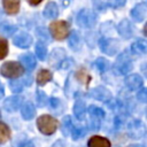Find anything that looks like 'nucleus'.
<instances>
[{
	"instance_id": "nucleus-1",
	"label": "nucleus",
	"mask_w": 147,
	"mask_h": 147,
	"mask_svg": "<svg viewBox=\"0 0 147 147\" xmlns=\"http://www.w3.org/2000/svg\"><path fill=\"white\" fill-rule=\"evenodd\" d=\"M36 124H37L38 130L45 136H51V134L55 133L56 130H57V126H59L57 119L55 117L48 115V114L40 115L37 118V123Z\"/></svg>"
},
{
	"instance_id": "nucleus-2",
	"label": "nucleus",
	"mask_w": 147,
	"mask_h": 147,
	"mask_svg": "<svg viewBox=\"0 0 147 147\" xmlns=\"http://www.w3.org/2000/svg\"><path fill=\"white\" fill-rule=\"evenodd\" d=\"M132 69H133V62L126 52L121 53L113 65V72L116 76H125Z\"/></svg>"
},
{
	"instance_id": "nucleus-3",
	"label": "nucleus",
	"mask_w": 147,
	"mask_h": 147,
	"mask_svg": "<svg viewBox=\"0 0 147 147\" xmlns=\"http://www.w3.org/2000/svg\"><path fill=\"white\" fill-rule=\"evenodd\" d=\"M0 74L1 76L13 79V78H18L23 76L24 74V68L21 65L20 62L16 61H7L5 62L1 68H0Z\"/></svg>"
},
{
	"instance_id": "nucleus-4",
	"label": "nucleus",
	"mask_w": 147,
	"mask_h": 147,
	"mask_svg": "<svg viewBox=\"0 0 147 147\" xmlns=\"http://www.w3.org/2000/svg\"><path fill=\"white\" fill-rule=\"evenodd\" d=\"M127 134L131 139L139 140L146 134V125L139 118H133L127 123Z\"/></svg>"
},
{
	"instance_id": "nucleus-5",
	"label": "nucleus",
	"mask_w": 147,
	"mask_h": 147,
	"mask_svg": "<svg viewBox=\"0 0 147 147\" xmlns=\"http://www.w3.org/2000/svg\"><path fill=\"white\" fill-rule=\"evenodd\" d=\"M87 113L90 115V127L91 130H99L100 125H101V121L103 119L106 113L105 110L96 106V105H91L87 107Z\"/></svg>"
},
{
	"instance_id": "nucleus-6",
	"label": "nucleus",
	"mask_w": 147,
	"mask_h": 147,
	"mask_svg": "<svg viewBox=\"0 0 147 147\" xmlns=\"http://www.w3.org/2000/svg\"><path fill=\"white\" fill-rule=\"evenodd\" d=\"M96 20H98L96 14L87 8L79 10V13L77 14V24L82 28H86V29L93 28L96 23Z\"/></svg>"
},
{
	"instance_id": "nucleus-7",
	"label": "nucleus",
	"mask_w": 147,
	"mask_h": 147,
	"mask_svg": "<svg viewBox=\"0 0 147 147\" xmlns=\"http://www.w3.org/2000/svg\"><path fill=\"white\" fill-rule=\"evenodd\" d=\"M49 32L56 40H63L69 34V24L65 21H55L49 25Z\"/></svg>"
},
{
	"instance_id": "nucleus-8",
	"label": "nucleus",
	"mask_w": 147,
	"mask_h": 147,
	"mask_svg": "<svg viewBox=\"0 0 147 147\" xmlns=\"http://www.w3.org/2000/svg\"><path fill=\"white\" fill-rule=\"evenodd\" d=\"M100 49L107 55H115L119 49V41L115 38H101L99 40Z\"/></svg>"
},
{
	"instance_id": "nucleus-9",
	"label": "nucleus",
	"mask_w": 147,
	"mask_h": 147,
	"mask_svg": "<svg viewBox=\"0 0 147 147\" xmlns=\"http://www.w3.org/2000/svg\"><path fill=\"white\" fill-rule=\"evenodd\" d=\"M88 95H90L91 98H93V99H95V100H98V101L105 102V103H108V102L111 101V99H113L111 92H110L107 87H105V86H95V87H93V88L90 91Z\"/></svg>"
},
{
	"instance_id": "nucleus-10",
	"label": "nucleus",
	"mask_w": 147,
	"mask_h": 147,
	"mask_svg": "<svg viewBox=\"0 0 147 147\" xmlns=\"http://www.w3.org/2000/svg\"><path fill=\"white\" fill-rule=\"evenodd\" d=\"M32 84V78L31 76H25V77H18V78H13L9 80V88L14 93H20L23 91L24 87H29Z\"/></svg>"
},
{
	"instance_id": "nucleus-11",
	"label": "nucleus",
	"mask_w": 147,
	"mask_h": 147,
	"mask_svg": "<svg viewBox=\"0 0 147 147\" xmlns=\"http://www.w3.org/2000/svg\"><path fill=\"white\" fill-rule=\"evenodd\" d=\"M23 101H24V98L22 95H20V94H15V95L8 96L3 101V109L7 110L8 113L17 111L20 109V107L22 106Z\"/></svg>"
},
{
	"instance_id": "nucleus-12",
	"label": "nucleus",
	"mask_w": 147,
	"mask_h": 147,
	"mask_svg": "<svg viewBox=\"0 0 147 147\" xmlns=\"http://www.w3.org/2000/svg\"><path fill=\"white\" fill-rule=\"evenodd\" d=\"M125 86L131 91H138L144 85V79L139 74H127L124 79Z\"/></svg>"
},
{
	"instance_id": "nucleus-13",
	"label": "nucleus",
	"mask_w": 147,
	"mask_h": 147,
	"mask_svg": "<svg viewBox=\"0 0 147 147\" xmlns=\"http://www.w3.org/2000/svg\"><path fill=\"white\" fill-rule=\"evenodd\" d=\"M117 31H118V33H119L121 37H123L124 39H129V38H131V37L133 36L134 28H133L132 23H131L129 20L124 18V20H122V21L118 23V25H117Z\"/></svg>"
},
{
	"instance_id": "nucleus-14",
	"label": "nucleus",
	"mask_w": 147,
	"mask_h": 147,
	"mask_svg": "<svg viewBox=\"0 0 147 147\" xmlns=\"http://www.w3.org/2000/svg\"><path fill=\"white\" fill-rule=\"evenodd\" d=\"M13 42L20 48H29L32 44V37L28 32H20L13 38Z\"/></svg>"
},
{
	"instance_id": "nucleus-15",
	"label": "nucleus",
	"mask_w": 147,
	"mask_h": 147,
	"mask_svg": "<svg viewBox=\"0 0 147 147\" xmlns=\"http://www.w3.org/2000/svg\"><path fill=\"white\" fill-rule=\"evenodd\" d=\"M20 63L24 68V70L30 72L36 68L37 61H36V57L32 53H24L20 56Z\"/></svg>"
},
{
	"instance_id": "nucleus-16",
	"label": "nucleus",
	"mask_w": 147,
	"mask_h": 147,
	"mask_svg": "<svg viewBox=\"0 0 147 147\" xmlns=\"http://www.w3.org/2000/svg\"><path fill=\"white\" fill-rule=\"evenodd\" d=\"M146 14H147V5L145 2L138 3L131 10V17L136 22H142L146 17Z\"/></svg>"
},
{
	"instance_id": "nucleus-17",
	"label": "nucleus",
	"mask_w": 147,
	"mask_h": 147,
	"mask_svg": "<svg viewBox=\"0 0 147 147\" xmlns=\"http://www.w3.org/2000/svg\"><path fill=\"white\" fill-rule=\"evenodd\" d=\"M21 109V116L25 119V121H30L36 115V106L31 102V101H25L22 103V106L20 107Z\"/></svg>"
},
{
	"instance_id": "nucleus-18",
	"label": "nucleus",
	"mask_w": 147,
	"mask_h": 147,
	"mask_svg": "<svg viewBox=\"0 0 147 147\" xmlns=\"http://www.w3.org/2000/svg\"><path fill=\"white\" fill-rule=\"evenodd\" d=\"M72 110H74V115L75 117L78 119V121H84L85 119V116H86V113H87V107H86V103L85 101L83 100H77L72 107Z\"/></svg>"
},
{
	"instance_id": "nucleus-19",
	"label": "nucleus",
	"mask_w": 147,
	"mask_h": 147,
	"mask_svg": "<svg viewBox=\"0 0 147 147\" xmlns=\"http://www.w3.org/2000/svg\"><path fill=\"white\" fill-rule=\"evenodd\" d=\"M87 147H111L110 140L106 137L93 136L87 141Z\"/></svg>"
},
{
	"instance_id": "nucleus-20",
	"label": "nucleus",
	"mask_w": 147,
	"mask_h": 147,
	"mask_svg": "<svg viewBox=\"0 0 147 147\" xmlns=\"http://www.w3.org/2000/svg\"><path fill=\"white\" fill-rule=\"evenodd\" d=\"M131 52L136 55H144L147 52V42L145 39H137L131 45Z\"/></svg>"
},
{
	"instance_id": "nucleus-21",
	"label": "nucleus",
	"mask_w": 147,
	"mask_h": 147,
	"mask_svg": "<svg viewBox=\"0 0 147 147\" xmlns=\"http://www.w3.org/2000/svg\"><path fill=\"white\" fill-rule=\"evenodd\" d=\"M53 78V75L52 72L48 70V69H40L37 74V77H36V82H37V85L39 86H44L46 85L48 82H51Z\"/></svg>"
},
{
	"instance_id": "nucleus-22",
	"label": "nucleus",
	"mask_w": 147,
	"mask_h": 147,
	"mask_svg": "<svg viewBox=\"0 0 147 147\" xmlns=\"http://www.w3.org/2000/svg\"><path fill=\"white\" fill-rule=\"evenodd\" d=\"M3 9L9 15H15L20 10V0H2Z\"/></svg>"
},
{
	"instance_id": "nucleus-23",
	"label": "nucleus",
	"mask_w": 147,
	"mask_h": 147,
	"mask_svg": "<svg viewBox=\"0 0 147 147\" xmlns=\"http://www.w3.org/2000/svg\"><path fill=\"white\" fill-rule=\"evenodd\" d=\"M65 59V52L63 51V49H61V48H56V49H54L53 52H52V54H51V57H49V63H51V65H53V67H59V64L63 61Z\"/></svg>"
},
{
	"instance_id": "nucleus-24",
	"label": "nucleus",
	"mask_w": 147,
	"mask_h": 147,
	"mask_svg": "<svg viewBox=\"0 0 147 147\" xmlns=\"http://www.w3.org/2000/svg\"><path fill=\"white\" fill-rule=\"evenodd\" d=\"M87 133V129L84 125H78L72 123L71 130H70V134L72 137V140H79L80 138H83L85 134Z\"/></svg>"
},
{
	"instance_id": "nucleus-25",
	"label": "nucleus",
	"mask_w": 147,
	"mask_h": 147,
	"mask_svg": "<svg viewBox=\"0 0 147 147\" xmlns=\"http://www.w3.org/2000/svg\"><path fill=\"white\" fill-rule=\"evenodd\" d=\"M59 15V8H57V5L55 2H49L46 5L45 9H44V16L46 18H49V20H53V18H56V16Z\"/></svg>"
},
{
	"instance_id": "nucleus-26",
	"label": "nucleus",
	"mask_w": 147,
	"mask_h": 147,
	"mask_svg": "<svg viewBox=\"0 0 147 147\" xmlns=\"http://www.w3.org/2000/svg\"><path fill=\"white\" fill-rule=\"evenodd\" d=\"M68 44H69V47L74 51H78L80 48V45H82V38L79 36V33L77 31H72L69 36V40H68Z\"/></svg>"
},
{
	"instance_id": "nucleus-27",
	"label": "nucleus",
	"mask_w": 147,
	"mask_h": 147,
	"mask_svg": "<svg viewBox=\"0 0 147 147\" xmlns=\"http://www.w3.org/2000/svg\"><path fill=\"white\" fill-rule=\"evenodd\" d=\"M10 139V129L9 126L0 121V145L7 142Z\"/></svg>"
},
{
	"instance_id": "nucleus-28",
	"label": "nucleus",
	"mask_w": 147,
	"mask_h": 147,
	"mask_svg": "<svg viewBox=\"0 0 147 147\" xmlns=\"http://www.w3.org/2000/svg\"><path fill=\"white\" fill-rule=\"evenodd\" d=\"M94 65H95V68H96L101 74L108 71L109 68H110L109 61H108L107 59H105V57H98V59L94 61Z\"/></svg>"
},
{
	"instance_id": "nucleus-29",
	"label": "nucleus",
	"mask_w": 147,
	"mask_h": 147,
	"mask_svg": "<svg viewBox=\"0 0 147 147\" xmlns=\"http://www.w3.org/2000/svg\"><path fill=\"white\" fill-rule=\"evenodd\" d=\"M17 31V26L16 25H13L10 23H7V22H3L0 24V32L6 36V37H9V36H13L14 32Z\"/></svg>"
},
{
	"instance_id": "nucleus-30",
	"label": "nucleus",
	"mask_w": 147,
	"mask_h": 147,
	"mask_svg": "<svg viewBox=\"0 0 147 147\" xmlns=\"http://www.w3.org/2000/svg\"><path fill=\"white\" fill-rule=\"evenodd\" d=\"M34 51H36V55H37V57H38L40 61L46 60V56H47V47H46V45H45L44 42L38 41V42L36 44Z\"/></svg>"
},
{
	"instance_id": "nucleus-31",
	"label": "nucleus",
	"mask_w": 147,
	"mask_h": 147,
	"mask_svg": "<svg viewBox=\"0 0 147 147\" xmlns=\"http://www.w3.org/2000/svg\"><path fill=\"white\" fill-rule=\"evenodd\" d=\"M72 119L69 115L64 116L63 119H62V124H61V129H62V133L64 136H69L70 134V130H71V126H72Z\"/></svg>"
},
{
	"instance_id": "nucleus-32",
	"label": "nucleus",
	"mask_w": 147,
	"mask_h": 147,
	"mask_svg": "<svg viewBox=\"0 0 147 147\" xmlns=\"http://www.w3.org/2000/svg\"><path fill=\"white\" fill-rule=\"evenodd\" d=\"M36 100H37V106L38 107H44L47 103L48 99H47L46 94L44 93V91L37 90V92H36Z\"/></svg>"
},
{
	"instance_id": "nucleus-33",
	"label": "nucleus",
	"mask_w": 147,
	"mask_h": 147,
	"mask_svg": "<svg viewBox=\"0 0 147 147\" xmlns=\"http://www.w3.org/2000/svg\"><path fill=\"white\" fill-rule=\"evenodd\" d=\"M7 54H8V41L5 38L0 37V60L5 59Z\"/></svg>"
},
{
	"instance_id": "nucleus-34",
	"label": "nucleus",
	"mask_w": 147,
	"mask_h": 147,
	"mask_svg": "<svg viewBox=\"0 0 147 147\" xmlns=\"http://www.w3.org/2000/svg\"><path fill=\"white\" fill-rule=\"evenodd\" d=\"M48 105H49V107L55 111V110H57L61 106H62V101L59 99V98H55V96H52V98H49L48 99Z\"/></svg>"
},
{
	"instance_id": "nucleus-35",
	"label": "nucleus",
	"mask_w": 147,
	"mask_h": 147,
	"mask_svg": "<svg viewBox=\"0 0 147 147\" xmlns=\"http://www.w3.org/2000/svg\"><path fill=\"white\" fill-rule=\"evenodd\" d=\"M137 100L141 103H145L147 101V88H139L137 92Z\"/></svg>"
},
{
	"instance_id": "nucleus-36",
	"label": "nucleus",
	"mask_w": 147,
	"mask_h": 147,
	"mask_svg": "<svg viewBox=\"0 0 147 147\" xmlns=\"http://www.w3.org/2000/svg\"><path fill=\"white\" fill-rule=\"evenodd\" d=\"M26 138H21V136L18 137H16L15 138V140H14V142H13V147H23L24 146V144L26 142Z\"/></svg>"
},
{
	"instance_id": "nucleus-37",
	"label": "nucleus",
	"mask_w": 147,
	"mask_h": 147,
	"mask_svg": "<svg viewBox=\"0 0 147 147\" xmlns=\"http://www.w3.org/2000/svg\"><path fill=\"white\" fill-rule=\"evenodd\" d=\"M126 0H108V3L111 6V7H122L124 6Z\"/></svg>"
},
{
	"instance_id": "nucleus-38",
	"label": "nucleus",
	"mask_w": 147,
	"mask_h": 147,
	"mask_svg": "<svg viewBox=\"0 0 147 147\" xmlns=\"http://www.w3.org/2000/svg\"><path fill=\"white\" fill-rule=\"evenodd\" d=\"M41 1H42V0H28V2H29L31 6H37V5H39Z\"/></svg>"
},
{
	"instance_id": "nucleus-39",
	"label": "nucleus",
	"mask_w": 147,
	"mask_h": 147,
	"mask_svg": "<svg viewBox=\"0 0 147 147\" xmlns=\"http://www.w3.org/2000/svg\"><path fill=\"white\" fill-rule=\"evenodd\" d=\"M3 95H5V88H3V85L0 82V99H2Z\"/></svg>"
},
{
	"instance_id": "nucleus-40",
	"label": "nucleus",
	"mask_w": 147,
	"mask_h": 147,
	"mask_svg": "<svg viewBox=\"0 0 147 147\" xmlns=\"http://www.w3.org/2000/svg\"><path fill=\"white\" fill-rule=\"evenodd\" d=\"M23 147H34V145H33V142H32V141L26 140V142L24 144V146H23Z\"/></svg>"
},
{
	"instance_id": "nucleus-41",
	"label": "nucleus",
	"mask_w": 147,
	"mask_h": 147,
	"mask_svg": "<svg viewBox=\"0 0 147 147\" xmlns=\"http://www.w3.org/2000/svg\"><path fill=\"white\" fill-rule=\"evenodd\" d=\"M61 3L63 7H68L69 3H70V0H61Z\"/></svg>"
},
{
	"instance_id": "nucleus-42",
	"label": "nucleus",
	"mask_w": 147,
	"mask_h": 147,
	"mask_svg": "<svg viewBox=\"0 0 147 147\" xmlns=\"http://www.w3.org/2000/svg\"><path fill=\"white\" fill-rule=\"evenodd\" d=\"M127 147H145V146L141 144H132V145H129Z\"/></svg>"
},
{
	"instance_id": "nucleus-43",
	"label": "nucleus",
	"mask_w": 147,
	"mask_h": 147,
	"mask_svg": "<svg viewBox=\"0 0 147 147\" xmlns=\"http://www.w3.org/2000/svg\"><path fill=\"white\" fill-rule=\"evenodd\" d=\"M0 18H1V11H0Z\"/></svg>"
}]
</instances>
